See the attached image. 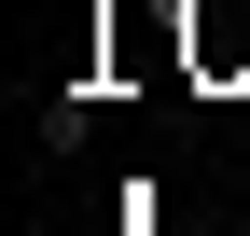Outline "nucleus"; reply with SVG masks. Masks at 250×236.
<instances>
[{"instance_id": "f257e3e1", "label": "nucleus", "mask_w": 250, "mask_h": 236, "mask_svg": "<svg viewBox=\"0 0 250 236\" xmlns=\"http://www.w3.org/2000/svg\"><path fill=\"white\" fill-rule=\"evenodd\" d=\"M83 125H98V98H83V83H56V98H42V153H83Z\"/></svg>"}]
</instances>
